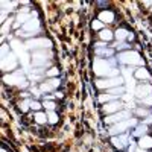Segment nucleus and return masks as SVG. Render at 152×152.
<instances>
[{"label":"nucleus","mask_w":152,"mask_h":152,"mask_svg":"<svg viewBox=\"0 0 152 152\" xmlns=\"http://www.w3.org/2000/svg\"><path fill=\"white\" fill-rule=\"evenodd\" d=\"M94 72L97 76H107V78H116L119 70L117 69H111L110 62L107 59H94Z\"/></svg>","instance_id":"nucleus-1"},{"label":"nucleus","mask_w":152,"mask_h":152,"mask_svg":"<svg viewBox=\"0 0 152 152\" xmlns=\"http://www.w3.org/2000/svg\"><path fill=\"white\" fill-rule=\"evenodd\" d=\"M119 62L122 64H131V66H140L142 64V58L137 52H132V50H126V52L119 53Z\"/></svg>","instance_id":"nucleus-2"},{"label":"nucleus","mask_w":152,"mask_h":152,"mask_svg":"<svg viewBox=\"0 0 152 152\" xmlns=\"http://www.w3.org/2000/svg\"><path fill=\"white\" fill-rule=\"evenodd\" d=\"M11 46H12V49L15 50V53H17V56L20 58V61H21V64L24 66V67H28L29 66V56H28V53H26V50H24V46L23 47V44L18 41V40H12L11 41Z\"/></svg>","instance_id":"nucleus-3"},{"label":"nucleus","mask_w":152,"mask_h":152,"mask_svg":"<svg viewBox=\"0 0 152 152\" xmlns=\"http://www.w3.org/2000/svg\"><path fill=\"white\" fill-rule=\"evenodd\" d=\"M123 79L116 76V78H107V79H99L96 82V85L99 88H107V90H111V88H116V87H122Z\"/></svg>","instance_id":"nucleus-4"},{"label":"nucleus","mask_w":152,"mask_h":152,"mask_svg":"<svg viewBox=\"0 0 152 152\" xmlns=\"http://www.w3.org/2000/svg\"><path fill=\"white\" fill-rule=\"evenodd\" d=\"M5 82L11 84V85H18V87H26V79L20 72H14V73H9L5 76Z\"/></svg>","instance_id":"nucleus-5"},{"label":"nucleus","mask_w":152,"mask_h":152,"mask_svg":"<svg viewBox=\"0 0 152 152\" xmlns=\"http://www.w3.org/2000/svg\"><path fill=\"white\" fill-rule=\"evenodd\" d=\"M52 47V41L47 38H32L26 43V49H49Z\"/></svg>","instance_id":"nucleus-6"},{"label":"nucleus","mask_w":152,"mask_h":152,"mask_svg":"<svg viewBox=\"0 0 152 152\" xmlns=\"http://www.w3.org/2000/svg\"><path fill=\"white\" fill-rule=\"evenodd\" d=\"M52 55L50 53H46L44 50H40V52H34V55H32V62H34V66H43V67H46V64H47V58H50Z\"/></svg>","instance_id":"nucleus-7"},{"label":"nucleus","mask_w":152,"mask_h":152,"mask_svg":"<svg viewBox=\"0 0 152 152\" xmlns=\"http://www.w3.org/2000/svg\"><path fill=\"white\" fill-rule=\"evenodd\" d=\"M17 66V59L14 56V53H9V55H5L2 58V69L3 70H14Z\"/></svg>","instance_id":"nucleus-8"},{"label":"nucleus","mask_w":152,"mask_h":152,"mask_svg":"<svg viewBox=\"0 0 152 152\" xmlns=\"http://www.w3.org/2000/svg\"><path fill=\"white\" fill-rule=\"evenodd\" d=\"M120 102H117V100H111V102H108V104H105L104 105V113L105 114H108V116H111V114H116V113H119V111H122L120 110Z\"/></svg>","instance_id":"nucleus-9"},{"label":"nucleus","mask_w":152,"mask_h":152,"mask_svg":"<svg viewBox=\"0 0 152 152\" xmlns=\"http://www.w3.org/2000/svg\"><path fill=\"white\" fill-rule=\"evenodd\" d=\"M135 94L140 97V99H145L148 96H152V87L149 84H143V85H138L135 88Z\"/></svg>","instance_id":"nucleus-10"},{"label":"nucleus","mask_w":152,"mask_h":152,"mask_svg":"<svg viewBox=\"0 0 152 152\" xmlns=\"http://www.w3.org/2000/svg\"><path fill=\"white\" fill-rule=\"evenodd\" d=\"M40 29V23L37 20H29L26 24H23V31L26 34H34V32H38Z\"/></svg>","instance_id":"nucleus-11"},{"label":"nucleus","mask_w":152,"mask_h":152,"mask_svg":"<svg viewBox=\"0 0 152 152\" xmlns=\"http://www.w3.org/2000/svg\"><path fill=\"white\" fill-rule=\"evenodd\" d=\"M58 85H59V81H58V79H50V81H47V82H43V84H41L40 90H41V91H44V93H49V91H52L53 88H56Z\"/></svg>","instance_id":"nucleus-12"},{"label":"nucleus","mask_w":152,"mask_h":152,"mask_svg":"<svg viewBox=\"0 0 152 152\" xmlns=\"http://www.w3.org/2000/svg\"><path fill=\"white\" fill-rule=\"evenodd\" d=\"M99 20L100 21H107V23H113L114 21V14L111 11H102L99 14Z\"/></svg>","instance_id":"nucleus-13"},{"label":"nucleus","mask_w":152,"mask_h":152,"mask_svg":"<svg viewBox=\"0 0 152 152\" xmlns=\"http://www.w3.org/2000/svg\"><path fill=\"white\" fill-rule=\"evenodd\" d=\"M131 35H129V32L126 31V29H117V32H116V38L119 41H123L125 38H129Z\"/></svg>","instance_id":"nucleus-14"},{"label":"nucleus","mask_w":152,"mask_h":152,"mask_svg":"<svg viewBox=\"0 0 152 152\" xmlns=\"http://www.w3.org/2000/svg\"><path fill=\"white\" fill-rule=\"evenodd\" d=\"M96 53L100 55V56H111L114 53V50L113 49H107V47H100V49L96 50Z\"/></svg>","instance_id":"nucleus-15"},{"label":"nucleus","mask_w":152,"mask_h":152,"mask_svg":"<svg viewBox=\"0 0 152 152\" xmlns=\"http://www.w3.org/2000/svg\"><path fill=\"white\" fill-rule=\"evenodd\" d=\"M99 35H100V38H102L104 41H111L113 40V32L108 31V29H102Z\"/></svg>","instance_id":"nucleus-16"},{"label":"nucleus","mask_w":152,"mask_h":152,"mask_svg":"<svg viewBox=\"0 0 152 152\" xmlns=\"http://www.w3.org/2000/svg\"><path fill=\"white\" fill-rule=\"evenodd\" d=\"M135 76L138 79H149L151 78V75L148 73V70H145V69H138L137 72H135Z\"/></svg>","instance_id":"nucleus-17"},{"label":"nucleus","mask_w":152,"mask_h":152,"mask_svg":"<svg viewBox=\"0 0 152 152\" xmlns=\"http://www.w3.org/2000/svg\"><path fill=\"white\" fill-rule=\"evenodd\" d=\"M29 20H31V15L29 14H18V17H17V21L18 23H15V26H20V23L26 24Z\"/></svg>","instance_id":"nucleus-18"},{"label":"nucleus","mask_w":152,"mask_h":152,"mask_svg":"<svg viewBox=\"0 0 152 152\" xmlns=\"http://www.w3.org/2000/svg\"><path fill=\"white\" fill-rule=\"evenodd\" d=\"M108 93L111 96H123L125 94V88L123 87H116V88H111V90H108Z\"/></svg>","instance_id":"nucleus-19"},{"label":"nucleus","mask_w":152,"mask_h":152,"mask_svg":"<svg viewBox=\"0 0 152 152\" xmlns=\"http://www.w3.org/2000/svg\"><path fill=\"white\" fill-rule=\"evenodd\" d=\"M47 116H46V114H43V113H37L35 114V120L38 122V123H46L47 122Z\"/></svg>","instance_id":"nucleus-20"},{"label":"nucleus","mask_w":152,"mask_h":152,"mask_svg":"<svg viewBox=\"0 0 152 152\" xmlns=\"http://www.w3.org/2000/svg\"><path fill=\"white\" fill-rule=\"evenodd\" d=\"M102 26H104V24H102V21H100V20H96V21H93V24H91V28H93L94 31L102 29Z\"/></svg>","instance_id":"nucleus-21"},{"label":"nucleus","mask_w":152,"mask_h":152,"mask_svg":"<svg viewBox=\"0 0 152 152\" xmlns=\"http://www.w3.org/2000/svg\"><path fill=\"white\" fill-rule=\"evenodd\" d=\"M47 110H50V111H53L55 110V104L53 102H50V100H44V104H43Z\"/></svg>","instance_id":"nucleus-22"},{"label":"nucleus","mask_w":152,"mask_h":152,"mask_svg":"<svg viewBox=\"0 0 152 152\" xmlns=\"http://www.w3.org/2000/svg\"><path fill=\"white\" fill-rule=\"evenodd\" d=\"M111 99H113L111 94H102V96H99V100H100V102H107V104H108V100H111Z\"/></svg>","instance_id":"nucleus-23"},{"label":"nucleus","mask_w":152,"mask_h":152,"mask_svg":"<svg viewBox=\"0 0 152 152\" xmlns=\"http://www.w3.org/2000/svg\"><path fill=\"white\" fill-rule=\"evenodd\" d=\"M11 21H12V20H8V23H5L3 26H2V34H3V35L8 32V29H9V26H11Z\"/></svg>","instance_id":"nucleus-24"},{"label":"nucleus","mask_w":152,"mask_h":152,"mask_svg":"<svg viewBox=\"0 0 152 152\" xmlns=\"http://www.w3.org/2000/svg\"><path fill=\"white\" fill-rule=\"evenodd\" d=\"M47 117H49V120H50V122H52V123H55V122H56V119H58V117H56V114H55L53 111H50Z\"/></svg>","instance_id":"nucleus-25"},{"label":"nucleus","mask_w":152,"mask_h":152,"mask_svg":"<svg viewBox=\"0 0 152 152\" xmlns=\"http://www.w3.org/2000/svg\"><path fill=\"white\" fill-rule=\"evenodd\" d=\"M142 104H145V105H152V96H148V97L142 99Z\"/></svg>","instance_id":"nucleus-26"},{"label":"nucleus","mask_w":152,"mask_h":152,"mask_svg":"<svg viewBox=\"0 0 152 152\" xmlns=\"http://www.w3.org/2000/svg\"><path fill=\"white\" fill-rule=\"evenodd\" d=\"M46 75H47V76H56V75H58V69H55V67L50 69V70H47Z\"/></svg>","instance_id":"nucleus-27"},{"label":"nucleus","mask_w":152,"mask_h":152,"mask_svg":"<svg viewBox=\"0 0 152 152\" xmlns=\"http://www.w3.org/2000/svg\"><path fill=\"white\" fill-rule=\"evenodd\" d=\"M31 108L32 110H40L41 108V104L40 102H31Z\"/></svg>","instance_id":"nucleus-28"}]
</instances>
